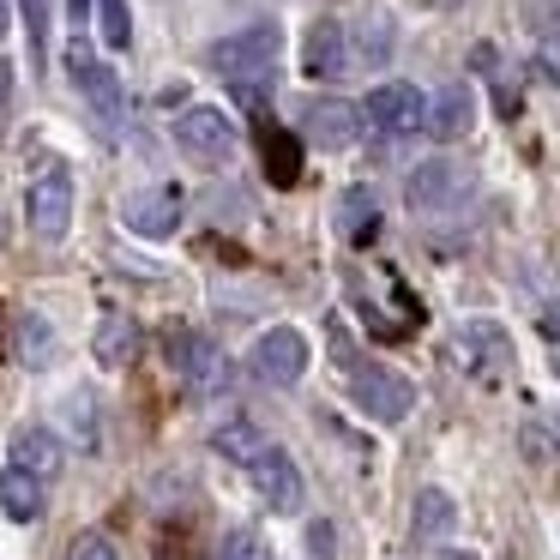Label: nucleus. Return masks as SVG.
<instances>
[{"mask_svg":"<svg viewBox=\"0 0 560 560\" xmlns=\"http://www.w3.org/2000/svg\"><path fill=\"white\" fill-rule=\"evenodd\" d=\"M343 25L338 19H314L307 25V37H302V73L307 79H338L343 73Z\"/></svg>","mask_w":560,"mask_h":560,"instance_id":"2eb2a0df","label":"nucleus"},{"mask_svg":"<svg viewBox=\"0 0 560 560\" xmlns=\"http://www.w3.org/2000/svg\"><path fill=\"white\" fill-rule=\"evenodd\" d=\"M67 560H115V542H109L103 530H85V536H73Z\"/></svg>","mask_w":560,"mask_h":560,"instance_id":"cd10ccee","label":"nucleus"},{"mask_svg":"<svg viewBox=\"0 0 560 560\" xmlns=\"http://www.w3.org/2000/svg\"><path fill=\"white\" fill-rule=\"evenodd\" d=\"M278 55H283V31L271 25V19H259V25H247V31H235V37L211 43L206 67H211V73H223L235 91H266V79L278 73Z\"/></svg>","mask_w":560,"mask_h":560,"instance_id":"f257e3e1","label":"nucleus"},{"mask_svg":"<svg viewBox=\"0 0 560 560\" xmlns=\"http://www.w3.org/2000/svg\"><path fill=\"white\" fill-rule=\"evenodd\" d=\"M175 145L187 151L194 163H206V170H223V163L235 158V121L223 109H211V103H194V109L175 115Z\"/></svg>","mask_w":560,"mask_h":560,"instance_id":"f03ea898","label":"nucleus"},{"mask_svg":"<svg viewBox=\"0 0 560 560\" xmlns=\"http://www.w3.org/2000/svg\"><path fill=\"white\" fill-rule=\"evenodd\" d=\"M91 355H97L103 368H133V355H139V326L127 314H109L97 326V338H91Z\"/></svg>","mask_w":560,"mask_h":560,"instance_id":"aec40b11","label":"nucleus"},{"mask_svg":"<svg viewBox=\"0 0 560 560\" xmlns=\"http://www.w3.org/2000/svg\"><path fill=\"white\" fill-rule=\"evenodd\" d=\"M0 242H7V223H0Z\"/></svg>","mask_w":560,"mask_h":560,"instance_id":"58836bf2","label":"nucleus"},{"mask_svg":"<svg viewBox=\"0 0 560 560\" xmlns=\"http://www.w3.org/2000/svg\"><path fill=\"white\" fill-rule=\"evenodd\" d=\"M422 127H428L434 139H464V133L476 127V91H470V85H446L434 103H428Z\"/></svg>","mask_w":560,"mask_h":560,"instance_id":"dca6fc26","label":"nucleus"},{"mask_svg":"<svg viewBox=\"0 0 560 560\" xmlns=\"http://www.w3.org/2000/svg\"><path fill=\"white\" fill-rule=\"evenodd\" d=\"M350 398L362 416H374V422H404L416 404L410 380L392 374V368H374V362H350Z\"/></svg>","mask_w":560,"mask_h":560,"instance_id":"39448f33","label":"nucleus"},{"mask_svg":"<svg viewBox=\"0 0 560 560\" xmlns=\"http://www.w3.org/2000/svg\"><path fill=\"white\" fill-rule=\"evenodd\" d=\"M25 7V31H31V67L49 61V0H19Z\"/></svg>","mask_w":560,"mask_h":560,"instance_id":"a878e982","label":"nucleus"},{"mask_svg":"<svg viewBox=\"0 0 560 560\" xmlns=\"http://www.w3.org/2000/svg\"><path fill=\"white\" fill-rule=\"evenodd\" d=\"M428 115V97L416 85H374L362 103V121L380 127V133H416Z\"/></svg>","mask_w":560,"mask_h":560,"instance_id":"9b49d317","label":"nucleus"},{"mask_svg":"<svg viewBox=\"0 0 560 560\" xmlns=\"http://www.w3.org/2000/svg\"><path fill=\"white\" fill-rule=\"evenodd\" d=\"M259 151H266L271 187H295V182H302V139H295V133H283V127H266Z\"/></svg>","mask_w":560,"mask_h":560,"instance_id":"4be33fe9","label":"nucleus"},{"mask_svg":"<svg viewBox=\"0 0 560 560\" xmlns=\"http://www.w3.org/2000/svg\"><path fill=\"white\" fill-rule=\"evenodd\" d=\"M170 368H175V374H182L194 392L230 386V362H223V350L206 338V331H170Z\"/></svg>","mask_w":560,"mask_h":560,"instance_id":"1a4fd4ad","label":"nucleus"},{"mask_svg":"<svg viewBox=\"0 0 560 560\" xmlns=\"http://www.w3.org/2000/svg\"><path fill=\"white\" fill-rule=\"evenodd\" d=\"M266 446L271 440H266V428H259L254 416H230V422L211 428V452H223L230 464H254Z\"/></svg>","mask_w":560,"mask_h":560,"instance_id":"6ab92c4d","label":"nucleus"},{"mask_svg":"<svg viewBox=\"0 0 560 560\" xmlns=\"http://www.w3.org/2000/svg\"><path fill=\"white\" fill-rule=\"evenodd\" d=\"M218 560H271V548L259 542L254 530H230V536H223V548H218Z\"/></svg>","mask_w":560,"mask_h":560,"instance_id":"bb28decb","label":"nucleus"},{"mask_svg":"<svg viewBox=\"0 0 560 560\" xmlns=\"http://www.w3.org/2000/svg\"><path fill=\"white\" fill-rule=\"evenodd\" d=\"M524 458H530V464H548V440L536 434V428H524Z\"/></svg>","mask_w":560,"mask_h":560,"instance_id":"473e14b6","label":"nucleus"},{"mask_svg":"<svg viewBox=\"0 0 560 560\" xmlns=\"http://www.w3.org/2000/svg\"><path fill=\"white\" fill-rule=\"evenodd\" d=\"M536 67H542V79H548V85H560V43H542Z\"/></svg>","mask_w":560,"mask_h":560,"instance_id":"2f4dec72","label":"nucleus"},{"mask_svg":"<svg viewBox=\"0 0 560 560\" xmlns=\"http://www.w3.org/2000/svg\"><path fill=\"white\" fill-rule=\"evenodd\" d=\"M0 512H7L13 524H37L43 512H49V488H43L37 476H25V470L7 464V470H0Z\"/></svg>","mask_w":560,"mask_h":560,"instance_id":"f3484780","label":"nucleus"},{"mask_svg":"<svg viewBox=\"0 0 560 560\" xmlns=\"http://www.w3.org/2000/svg\"><path fill=\"white\" fill-rule=\"evenodd\" d=\"M374 230H380V199H374V187H350V194L338 199V235L343 242H374Z\"/></svg>","mask_w":560,"mask_h":560,"instance_id":"412c9836","label":"nucleus"},{"mask_svg":"<svg viewBox=\"0 0 560 560\" xmlns=\"http://www.w3.org/2000/svg\"><path fill=\"white\" fill-rule=\"evenodd\" d=\"M247 368H254L259 386H295V380L307 374V338L295 326H271L254 338V350H247Z\"/></svg>","mask_w":560,"mask_h":560,"instance_id":"423d86ee","label":"nucleus"},{"mask_svg":"<svg viewBox=\"0 0 560 560\" xmlns=\"http://www.w3.org/2000/svg\"><path fill=\"white\" fill-rule=\"evenodd\" d=\"M7 464H13V470H25V476H37V482L49 488L55 476H61V464H67V446L49 434V428H19Z\"/></svg>","mask_w":560,"mask_h":560,"instance_id":"4468645a","label":"nucleus"},{"mask_svg":"<svg viewBox=\"0 0 560 560\" xmlns=\"http://www.w3.org/2000/svg\"><path fill=\"white\" fill-rule=\"evenodd\" d=\"M446 560H476V555H470V548H464V555H446Z\"/></svg>","mask_w":560,"mask_h":560,"instance_id":"4c0bfd02","label":"nucleus"},{"mask_svg":"<svg viewBox=\"0 0 560 560\" xmlns=\"http://www.w3.org/2000/svg\"><path fill=\"white\" fill-rule=\"evenodd\" d=\"M61 422H67V434L79 440V452H97V398H91V392H67Z\"/></svg>","mask_w":560,"mask_h":560,"instance_id":"5701e85b","label":"nucleus"},{"mask_svg":"<svg viewBox=\"0 0 560 560\" xmlns=\"http://www.w3.org/2000/svg\"><path fill=\"white\" fill-rule=\"evenodd\" d=\"M542 338L560 350V307H548V314H542Z\"/></svg>","mask_w":560,"mask_h":560,"instance_id":"72a5a7b5","label":"nucleus"},{"mask_svg":"<svg viewBox=\"0 0 560 560\" xmlns=\"http://www.w3.org/2000/svg\"><path fill=\"white\" fill-rule=\"evenodd\" d=\"M247 476H254L259 500H266L271 512H302V470H295V458L283 446H266L247 464Z\"/></svg>","mask_w":560,"mask_h":560,"instance_id":"f8f14e48","label":"nucleus"},{"mask_svg":"<svg viewBox=\"0 0 560 560\" xmlns=\"http://www.w3.org/2000/svg\"><path fill=\"white\" fill-rule=\"evenodd\" d=\"M67 79H73V91L91 103V115L103 121V133H115V127H121V115H127V97H121L115 67H103L85 43H73V49H67Z\"/></svg>","mask_w":560,"mask_h":560,"instance_id":"20e7f679","label":"nucleus"},{"mask_svg":"<svg viewBox=\"0 0 560 560\" xmlns=\"http://www.w3.org/2000/svg\"><path fill=\"white\" fill-rule=\"evenodd\" d=\"M85 13H91V0H67V19L73 25H85Z\"/></svg>","mask_w":560,"mask_h":560,"instance_id":"c9c22d12","label":"nucleus"},{"mask_svg":"<svg viewBox=\"0 0 560 560\" xmlns=\"http://www.w3.org/2000/svg\"><path fill=\"white\" fill-rule=\"evenodd\" d=\"M555 428H560V416H555Z\"/></svg>","mask_w":560,"mask_h":560,"instance_id":"ea45409f","label":"nucleus"},{"mask_svg":"<svg viewBox=\"0 0 560 560\" xmlns=\"http://www.w3.org/2000/svg\"><path fill=\"white\" fill-rule=\"evenodd\" d=\"M302 127L319 151H350L355 139H362V109L343 103V97H314L302 109Z\"/></svg>","mask_w":560,"mask_h":560,"instance_id":"ddd939ff","label":"nucleus"},{"mask_svg":"<svg viewBox=\"0 0 560 560\" xmlns=\"http://www.w3.org/2000/svg\"><path fill=\"white\" fill-rule=\"evenodd\" d=\"M362 49H368V61H386V49H392V19L386 13H374V25L362 31Z\"/></svg>","mask_w":560,"mask_h":560,"instance_id":"c85d7f7f","label":"nucleus"},{"mask_svg":"<svg viewBox=\"0 0 560 560\" xmlns=\"http://www.w3.org/2000/svg\"><path fill=\"white\" fill-rule=\"evenodd\" d=\"M73 175L67 170H43L37 182H31L25 194V218H31V235L37 242H67V230H73Z\"/></svg>","mask_w":560,"mask_h":560,"instance_id":"0eeeda50","label":"nucleus"},{"mask_svg":"<svg viewBox=\"0 0 560 560\" xmlns=\"http://www.w3.org/2000/svg\"><path fill=\"white\" fill-rule=\"evenodd\" d=\"M97 31L109 49H127L133 43V7L127 0H97Z\"/></svg>","mask_w":560,"mask_h":560,"instance_id":"393cba45","label":"nucleus"},{"mask_svg":"<svg viewBox=\"0 0 560 560\" xmlns=\"http://www.w3.org/2000/svg\"><path fill=\"white\" fill-rule=\"evenodd\" d=\"M410 530H416V542L452 536L458 530V500H452L446 488H422V494H416V512H410Z\"/></svg>","mask_w":560,"mask_h":560,"instance_id":"a211bd4d","label":"nucleus"},{"mask_svg":"<svg viewBox=\"0 0 560 560\" xmlns=\"http://www.w3.org/2000/svg\"><path fill=\"white\" fill-rule=\"evenodd\" d=\"M121 223L139 242H170L182 230V187H139L121 206Z\"/></svg>","mask_w":560,"mask_h":560,"instance_id":"9d476101","label":"nucleus"},{"mask_svg":"<svg viewBox=\"0 0 560 560\" xmlns=\"http://www.w3.org/2000/svg\"><path fill=\"white\" fill-rule=\"evenodd\" d=\"M13 31V0H0V37Z\"/></svg>","mask_w":560,"mask_h":560,"instance_id":"e433bc0d","label":"nucleus"},{"mask_svg":"<svg viewBox=\"0 0 560 560\" xmlns=\"http://www.w3.org/2000/svg\"><path fill=\"white\" fill-rule=\"evenodd\" d=\"M307 548H314V560H331V555H338V536H331V524H326V518L307 524Z\"/></svg>","mask_w":560,"mask_h":560,"instance_id":"7c9ffc66","label":"nucleus"},{"mask_svg":"<svg viewBox=\"0 0 560 560\" xmlns=\"http://www.w3.org/2000/svg\"><path fill=\"white\" fill-rule=\"evenodd\" d=\"M530 25L542 31L548 43H555V37H560V7H555V0H530Z\"/></svg>","mask_w":560,"mask_h":560,"instance_id":"c756f323","label":"nucleus"},{"mask_svg":"<svg viewBox=\"0 0 560 560\" xmlns=\"http://www.w3.org/2000/svg\"><path fill=\"white\" fill-rule=\"evenodd\" d=\"M458 355L482 386H506V380L518 374V350H512V331L500 326V319H470V326L458 331Z\"/></svg>","mask_w":560,"mask_h":560,"instance_id":"7ed1b4c3","label":"nucleus"},{"mask_svg":"<svg viewBox=\"0 0 560 560\" xmlns=\"http://www.w3.org/2000/svg\"><path fill=\"white\" fill-rule=\"evenodd\" d=\"M19 355H25V368H49L55 362V331L43 314H25L19 319Z\"/></svg>","mask_w":560,"mask_h":560,"instance_id":"b1692460","label":"nucleus"},{"mask_svg":"<svg viewBox=\"0 0 560 560\" xmlns=\"http://www.w3.org/2000/svg\"><path fill=\"white\" fill-rule=\"evenodd\" d=\"M476 187V175L464 170V163L452 158H434V163H416L410 182H404V199H410V211H452L464 194Z\"/></svg>","mask_w":560,"mask_h":560,"instance_id":"6e6552de","label":"nucleus"},{"mask_svg":"<svg viewBox=\"0 0 560 560\" xmlns=\"http://www.w3.org/2000/svg\"><path fill=\"white\" fill-rule=\"evenodd\" d=\"M7 97H13V67L0 61V109H7Z\"/></svg>","mask_w":560,"mask_h":560,"instance_id":"f704fd0d","label":"nucleus"}]
</instances>
